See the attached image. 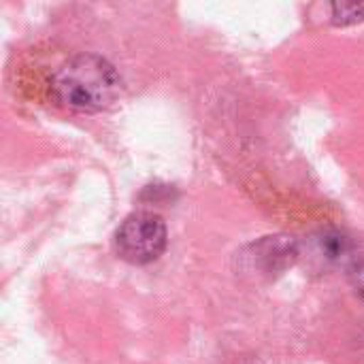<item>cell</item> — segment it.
Returning <instances> with one entry per match:
<instances>
[{
    "label": "cell",
    "mask_w": 364,
    "mask_h": 364,
    "mask_svg": "<svg viewBox=\"0 0 364 364\" xmlns=\"http://www.w3.org/2000/svg\"><path fill=\"white\" fill-rule=\"evenodd\" d=\"M49 90L53 100L66 109L98 113L119 100L124 81L117 68L102 55L77 53L51 75Z\"/></svg>",
    "instance_id": "6da1fadb"
},
{
    "label": "cell",
    "mask_w": 364,
    "mask_h": 364,
    "mask_svg": "<svg viewBox=\"0 0 364 364\" xmlns=\"http://www.w3.org/2000/svg\"><path fill=\"white\" fill-rule=\"evenodd\" d=\"M168 243L166 224L158 213L134 211L115 230V252L130 264L156 262Z\"/></svg>",
    "instance_id": "7a4b0ae2"
},
{
    "label": "cell",
    "mask_w": 364,
    "mask_h": 364,
    "mask_svg": "<svg viewBox=\"0 0 364 364\" xmlns=\"http://www.w3.org/2000/svg\"><path fill=\"white\" fill-rule=\"evenodd\" d=\"M299 256L301 252L294 237L271 235L250 245V256H245V260L250 271H256L260 275H279L294 267Z\"/></svg>",
    "instance_id": "3957f363"
},
{
    "label": "cell",
    "mask_w": 364,
    "mask_h": 364,
    "mask_svg": "<svg viewBox=\"0 0 364 364\" xmlns=\"http://www.w3.org/2000/svg\"><path fill=\"white\" fill-rule=\"evenodd\" d=\"M331 21L335 26H354L364 21V2H335L331 4Z\"/></svg>",
    "instance_id": "277c9868"
},
{
    "label": "cell",
    "mask_w": 364,
    "mask_h": 364,
    "mask_svg": "<svg viewBox=\"0 0 364 364\" xmlns=\"http://www.w3.org/2000/svg\"><path fill=\"white\" fill-rule=\"evenodd\" d=\"M320 250H322V254H326V260H339L350 254L352 243L341 232H326L320 239Z\"/></svg>",
    "instance_id": "5b68a950"
},
{
    "label": "cell",
    "mask_w": 364,
    "mask_h": 364,
    "mask_svg": "<svg viewBox=\"0 0 364 364\" xmlns=\"http://www.w3.org/2000/svg\"><path fill=\"white\" fill-rule=\"evenodd\" d=\"M350 282H352V288L356 290V294H358L360 299H364V260L363 262H358V264L352 269Z\"/></svg>",
    "instance_id": "8992f818"
}]
</instances>
